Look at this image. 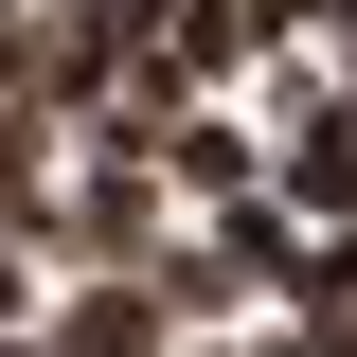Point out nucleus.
<instances>
[{
  "instance_id": "obj_1",
  "label": "nucleus",
  "mask_w": 357,
  "mask_h": 357,
  "mask_svg": "<svg viewBox=\"0 0 357 357\" xmlns=\"http://www.w3.org/2000/svg\"><path fill=\"white\" fill-rule=\"evenodd\" d=\"M0 321H18V268H0Z\"/></svg>"
}]
</instances>
